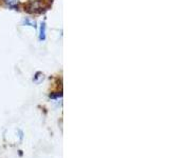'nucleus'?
<instances>
[{
	"mask_svg": "<svg viewBox=\"0 0 169 158\" xmlns=\"http://www.w3.org/2000/svg\"><path fill=\"white\" fill-rule=\"evenodd\" d=\"M5 1L10 5V7H15L18 2V0H5Z\"/></svg>",
	"mask_w": 169,
	"mask_h": 158,
	"instance_id": "7ed1b4c3",
	"label": "nucleus"
},
{
	"mask_svg": "<svg viewBox=\"0 0 169 158\" xmlns=\"http://www.w3.org/2000/svg\"><path fill=\"white\" fill-rule=\"evenodd\" d=\"M40 40H45L46 39V24H45V22H42L41 23V26H40Z\"/></svg>",
	"mask_w": 169,
	"mask_h": 158,
	"instance_id": "f257e3e1",
	"label": "nucleus"
},
{
	"mask_svg": "<svg viewBox=\"0 0 169 158\" xmlns=\"http://www.w3.org/2000/svg\"><path fill=\"white\" fill-rule=\"evenodd\" d=\"M23 23L26 24V26H35V21H33V20L29 19V18H26V19H23Z\"/></svg>",
	"mask_w": 169,
	"mask_h": 158,
	"instance_id": "f03ea898",
	"label": "nucleus"
}]
</instances>
